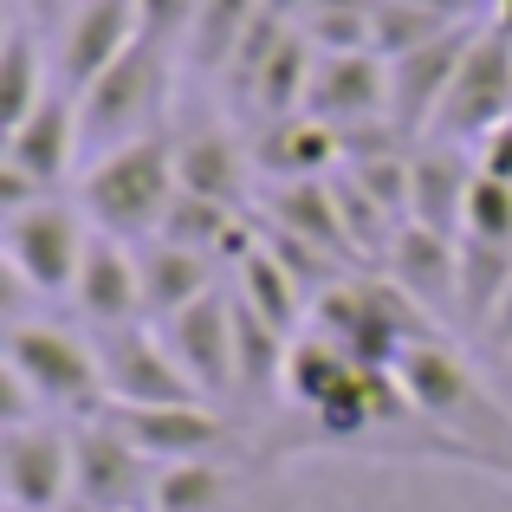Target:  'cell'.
<instances>
[{"instance_id": "cell-3", "label": "cell", "mask_w": 512, "mask_h": 512, "mask_svg": "<svg viewBox=\"0 0 512 512\" xmlns=\"http://www.w3.org/2000/svg\"><path fill=\"white\" fill-rule=\"evenodd\" d=\"M7 376H20L33 389V402L46 415H59V422H91V415L111 409L98 344L78 338L72 325H52V318L20 312L7 325Z\"/></svg>"}, {"instance_id": "cell-16", "label": "cell", "mask_w": 512, "mask_h": 512, "mask_svg": "<svg viewBox=\"0 0 512 512\" xmlns=\"http://www.w3.org/2000/svg\"><path fill=\"white\" fill-rule=\"evenodd\" d=\"M383 266H389V286L409 292L428 318L461 312V240L454 234H435V227H422V221H402V234L389 240Z\"/></svg>"}, {"instance_id": "cell-29", "label": "cell", "mask_w": 512, "mask_h": 512, "mask_svg": "<svg viewBox=\"0 0 512 512\" xmlns=\"http://www.w3.org/2000/svg\"><path fill=\"white\" fill-rule=\"evenodd\" d=\"M409 7L435 13V20H448V26H487L493 0H409Z\"/></svg>"}, {"instance_id": "cell-19", "label": "cell", "mask_w": 512, "mask_h": 512, "mask_svg": "<svg viewBox=\"0 0 512 512\" xmlns=\"http://www.w3.org/2000/svg\"><path fill=\"white\" fill-rule=\"evenodd\" d=\"M253 163H260V175H273V182H325V175H338L331 163H344V137L299 111V117H279V124L260 130Z\"/></svg>"}, {"instance_id": "cell-9", "label": "cell", "mask_w": 512, "mask_h": 512, "mask_svg": "<svg viewBox=\"0 0 512 512\" xmlns=\"http://www.w3.org/2000/svg\"><path fill=\"white\" fill-rule=\"evenodd\" d=\"M98 344V363H104V396L117 409H169V402H208L188 370L175 363V350L163 344L156 325H124V331H104Z\"/></svg>"}, {"instance_id": "cell-28", "label": "cell", "mask_w": 512, "mask_h": 512, "mask_svg": "<svg viewBox=\"0 0 512 512\" xmlns=\"http://www.w3.org/2000/svg\"><path fill=\"white\" fill-rule=\"evenodd\" d=\"M137 7H143V26H150V33H163V39H188V20H195L201 0H137Z\"/></svg>"}, {"instance_id": "cell-7", "label": "cell", "mask_w": 512, "mask_h": 512, "mask_svg": "<svg viewBox=\"0 0 512 512\" xmlns=\"http://www.w3.org/2000/svg\"><path fill=\"white\" fill-rule=\"evenodd\" d=\"M0 487L7 512H65L78 500V467H72V422L33 415V422L0 428Z\"/></svg>"}, {"instance_id": "cell-31", "label": "cell", "mask_w": 512, "mask_h": 512, "mask_svg": "<svg viewBox=\"0 0 512 512\" xmlns=\"http://www.w3.org/2000/svg\"><path fill=\"white\" fill-rule=\"evenodd\" d=\"M480 344H487L493 357H506V350H512V286H506V299L493 305V318H487V331H480Z\"/></svg>"}, {"instance_id": "cell-13", "label": "cell", "mask_w": 512, "mask_h": 512, "mask_svg": "<svg viewBox=\"0 0 512 512\" xmlns=\"http://www.w3.org/2000/svg\"><path fill=\"white\" fill-rule=\"evenodd\" d=\"M169 143H175V175H182L188 195L227 201V208H240V201H247L253 163H247V150H240V137H234V124H227V117L175 111Z\"/></svg>"}, {"instance_id": "cell-26", "label": "cell", "mask_w": 512, "mask_h": 512, "mask_svg": "<svg viewBox=\"0 0 512 512\" xmlns=\"http://www.w3.org/2000/svg\"><path fill=\"white\" fill-rule=\"evenodd\" d=\"M234 221H240V208H227V201H208V195H175L169 201V214H163V227H156V240H175V247H195V253H214L221 260V247H227V234H234Z\"/></svg>"}, {"instance_id": "cell-12", "label": "cell", "mask_w": 512, "mask_h": 512, "mask_svg": "<svg viewBox=\"0 0 512 512\" xmlns=\"http://www.w3.org/2000/svg\"><path fill=\"white\" fill-rule=\"evenodd\" d=\"M474 33L480 26H448V33H435L428 46L389 59V124H396L402 137H428V130H435V111H441V98H448L454 72H461L467 46H474Z\"/></svg>"}, {"instance_id": "cell-30", "label": "cell", "mask_w": 512, "mask_h": 512, "mask_svg": "<svg viewBox=\"0 0 512 512\" xmlns=\"http://www.w3.org/2000/svg\"><path fill=\"white\" fill-rule=\"evenodd\" d=\"M474 163H480V175H493V182H512V124H500L487 143H480Z\"/></svg>"}, {"instance_id": "cell-33", "label": "cell", "mask_w": 512, "mask_h": 512, "mask_svg": "<svg viewBox=\"0 0 512 512\" xmlns=\"http://www.w3.org/2000/svg\"><path fill=\"white\" fill-rule=\"evenodd\" d=\"M487 26H493V33H506V39H512V0H493V13H487Z\"/></svg>"}, {"instance_id": "cell-10", "label": "cell", "mask_w": 512, "mask_h": 512, "mask_svg": "<svg viewBox=\"0 0 512 512\" xmlns=\"http://www.w3.org/2000/svg\"><path fill=\"white\" fill-rule=\"evenodd\" d=\"M143 33H150V26H143L137 0H78V7L59 20V46H52L59 91L65 98H85Z\"/></svg>"}, {"instance_id": "cell-4", "label": "cell", "mask_w": 512, "mask_h": 512, "mask_svg": "<svg viewBox=\"0 0 512 512\" xmlns=\"http://www.w3.org/2000/svg\"><path fill=\"white\" fill-rule=\"evenodd\" d=\"M0 247H7V279L20 292L72 305L78 266H85V247H91V221L78 201L46 195L20 214H0Z\"/></svg>"}, {"instance_id": "cell-1", "label": "cell", "mask_w": 512, "mask_h": 512, "mask_svg": "<svg viewBox=\"0 0 512 512\" xmlns=\"http://www.w3.org/2000/svg\"><path fill=\"white\" fill-rule=\"evenodd\" d=\"M175 46L182 39L143 33L98 85L78 98V143H85V163L111 150H130L143 137H169L175 124Z\"/></svg>"}, {"instance_id": "cell-32", "label": "cell", "mask_w": 512, "mask_h": 512, "mask_svg": "<svg viewBox=\"0 0 512 512\" xmlns=\"http://www.w3.org/2000/svg\"><path fill=\"white\" fill-rule=\"evenodd\" d=\"M72 7H78V0H20V13H26V20H65Z\"/></svg>"}, {"instance_id": "cell-18", "label": "cell", "mask_w": 512, "mask_h": 512, "mask_svg": "<svg viewBox=\"0 0 512 512\" xmlns=\"http://www.w3.org/2000/svg\"><path fill=\"white\" fill-rule=\"evenodd\" d=\"M52 91H59V72H52V52L39 46V20L13 7L7 39H0V130H20Z\"/></svg>"}, {"instance_id": "cell-6", "label": "cell", "mask_w": 512, "mask_h": 512, "mask_svg": "<svg viewBox=\"0 0 512 512\" xmlns=\"http://www.w3.org/2000/svg\"><path fill=\"white\" fill-rule=\"evenodd\" d=\"M500 124H512V39L493 33V26H480L428 137L454 143V150H480Z\"/></svg>"}, {"instance_id": "cell-11", "label": "cell", "mask_w": 512, "mask_h": 512, "mask_svg": "<svg viewBox=\"0 0 512 512\" xmlns=\"http://www.w3.org/2000/svg\"><path fill=\"white\" fill-rule=\"evenodd\" d=\"M163 331V344L175 350V363L188 370V383L221 409V402H240V344H234V292H208L188 312H175Z\"/></svg>"}, {"instance_id": "cell-21", "label": "cell", "mask_w": 512, "mask_h": 512, "mask_svg": "<svg viewBox=\"0 0 512 512\" xmlns=\"http://www.w3.org/2000/svg\"><path fill=\"white\" fill-rule=\"evenodd\" d=\"M234 344H240V409H260V402H273V389H286L292 338H286V331H273L234 292Z\"/></svg>"}, {"instance_id": "cell-2", "label": "cell", "mask_w": 512, "mask_h": 512, "mask_svg": "<svg viewBox=\"0 0 512 512\" xmlns=\"http://www.w3.org/2000/svg\"><path fill=\"white\" fill-rule=\"evenodd\" d=\"M72 195H78V208H85V221L98 227V234L124 240V247H143V240H156L169 201L182 195L175 143L169 137H143V143H130V150L98 156V163H85Z\"/></svg>"}, {"instance_id": "cell-5", "label": "cell", "mask_w": 512, "mask_h": 512, "mask_svg": "<svg viewBox=\"0 0 512 512\" xmlns=\"http://www.w3.org/2000/svg\"><path fill=\"white\" fill-rule=\"evenodd\" d=\"M85 143H78V98L52 91L20 130H7L0 143V214H20L33 201L59 195L65 182H78Z\"/></svg>"}, {"instance_id": "cell-25", "label": "cell", "mask_w": 512, "mask_h": 512, "mask_svg": "<svg viewBox=\"0 0 512 512\" xmlns=\"http://www.w3.org/2000/svg\"><path fill=\"white\" fill-rule=\"evenodd\" d=\"M512 286V247H493V240H461V312L474 331H487L493 305L506 299Z\"/></svg>"}, {"instance_id": "cell-27", "label": "cell", "mask_w": 512, "mask_h": 512, "mask_svg": "<svg viewBox=\"0 0 512 512\" xmlns=\"http://www.w3.org/2000/svg\"><path fill=\"white\" fill-rule=\"evenodd\" d=\"M461 240H493V247H512V182L474 175L467 208H461Z\"/></svg>"}, {"instance_id": "cell-24", "label": "cell", "mask_w": 512, "mask_h": 512, "mask_svg": "<svg viewBox=\"0 0 512 512\" xmlns=\"http://www.w3.org/2000/svg\"><path fill=\"white\" fill-rule=\"evenodd\" d=\"M260 7H266V0H201L195 20H188V39H182V46H188V65H195V72H214V78H221L227 65H234L240 39L253 33Z\"/></svg>"}, {"instance_id": "cell-20", "label": "cell", "mask_w": 512, "mask_h": 512, "mask_svg": "<svg viewBox=\"0 0 512 512\" xmlns=\"http://www.w3.org/2000/svg\"><path fill=\"white\" fill-rule=\"evenodd\" d=\"M253 480L240 474V461H182L156 474L150 512H234L247 500Z\"/></svg>"}, {"instance_id": "cell-14", "label": "cell", "mask_w": 512, "mask_h": 512, "mask_svg": "<svg viewBox=\"0 0 512 512\" xmlns=\"http://www.w3.org/2000/svg\"><path fill=\"white\" fill-rule=\"evenodd\" d=\"M72 312L85 318L91 338L124 331V325H150V312H143L137 247H124V240H111V234H98V227H91L85 266H78V286H72Z\"/></svg>"}, {"instance_id": "cell-8", "label": "cell", "mask_w": 512, "mask_h": 512, "mask_svg": "<svg viewBox=\"0 0 512 512\" xmlns=\"http://www.w3.org/2000/svg\"><path fill=\"white\" fill-rule=\"evenodd\" d=\"M72 467H78V506L91 512H150L156 474H163L111 415L72 422Z\"/></svg>"}, {"instance_id": "cell-35", "label": "cell", "mask_w": 512, "mask_h": 512, "mask_svg": "<svg viewBox=\"0 0 512 512\" xmlns=\"http://www.w3.org/2000/svg\"><path fill=\"white\" fill-rule=\"evenodd\" d=\"M500 363H506V376H512V350H506V357H500Z\"/></svg>"}, {"instance_id": "cell-23", "label": "cell", "mask_w": 512, "mask_h": 512, "mask_svg": "<svg viewBox=\"0 0 512 512\" xmlns=\"http://www.w3.org/2000/svg\"><path fill=\"white\" fill-rule=\"evenodd\" d=\"M234 292L253 305V312L266 318L273 331H286V338H299V318H305V286L286 273V260H279L273 247L260 240V253L253 260L234 266Z\"/></svg>"}, {"instance_id": "cell-17", "label": "cell", "mask_w": 512, "mask_h": 512, "mask_svg": "<svg viewBox=\"0 0 512 512\" xmlns=\"http://www.w3.org/2000/svg\"><path fill=\"white\" fill-rule=\"evenodd\" d=\"M137 266H143V312L150 325H169L175 312H188L195 299L221 292L214 279V253H195V247H175V240H143L137 247Z\"/></svg>"}, {"instance_id": "cell-22", "label": "cell", "mask_w": 512, "mask_h": 512, "mask_svg": "<svg viewBox=\"0 0 512 512\" xmlns=\"http://www.w3.org/2000/svg\"><path fill=\"white\" fill-rule=\"evenodd\" d=\"M363 363L350 357L338 338L312 331V338H292V357H286V396L299 415H318L331 396H344V383L357 376Z\"/></svg>"}, {"instance_id": "cell-34", "label": "cell", "mask_w": 512, "mask_h": 512, "mask_svg": "<svg viewBox=\"0 0 512 512\" xmlns=\"http://www.w3.org/2000/svg\"><path fill=\"white\" fill-rule=\"evenodd\" d=\"M65 512H91V506H78V500H72V506H65Z\"/></svg>"}, {"instance_id": "cell-15", "label": "cell", "mask_w": 512, "mask_h": 512, "mask_svg": "<svg viewBox=\"0 0 512 512\" xmlns=\"http://www.w3.org/2000/svg\"><path fill=\"white\" fill-rule=\"evenodd\" d=\"M305 117L331 124L338 137L363 130V124H383L389 117V59H376V52H318Z\"/></svg>"}]
</instances>
